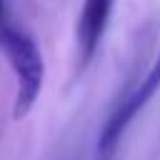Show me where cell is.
Returning <instances> with one entry per match:
<instances>
[{
  "mask_svg": "<svg viewBox=\"0 0 160 160\" xmlns=\"http://www.w3.org/2000/svg\"><path fill=\"white\" fill-rule=\"evenodd\" d=\"M0 48L12 68L15 75V102L12 115L15 120L25 118L32 105L38 102L45 82V60L38 48V42L20 28L2 25L0 28Z\"/></svg>",
  "mask_w": 160,
  "mask_h": 160,
  "instance_id": "1",
  "label": "cell"
},
{
  "mask_svg": "<svg viewBox=\"0 0 160 160\" xmlns=\"http://www.w3.org/2000/svg\"><path fill=\"white\" fill-rule=\"evenodd\" d=\"M158 90H160V50H158L155 60L150 62V68L145 70L142 80L138 85H132L125 92V98L112 108V112H110V118H108V122L98 138V160H112L115 158V150H118V142H120L125 128L152 100V95Z\"/></svg>",
  "mask_w": 160,
  "mask_h": 160,
  "instance_id": "2",
  "label": "cell"
},
{
  "mask_svg": "<svg viewBox=\"0 0 160 160\" xmlns=\"http://www.w3.org/2000/svg\"><path fill=\"white\" fill-rule=\"evenodd\" d=\"M115 0H82L80 15H78V28H75V42H78V62L85 68L92 55L98 52V45L105 35L110 12H112Z\"/></svg>",
  "mask_w": 160,
  "mask_h": 160,
  "instance_id": "3",
  "label": "cell"
},
{
  "mask_svg": "<svg viewBox=\"0 0 160 160\" xmlns=\"http://www.w3.org/2000/svg\"><path fill=\"white\" fill-rule=\"evenodd\" d=\"M2 10H5V0H0V28L5 25V22H2Z\"/></svg>",
  "mask_w": 160,
  "mask_h": 160,
  "instance_id": "4",
  "label": "cell"
}]
</instances>
